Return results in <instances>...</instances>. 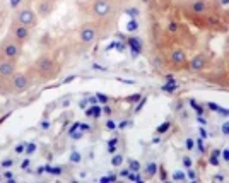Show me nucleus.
<instances>
[{
  "mask_svg": "<svg viewBox=\"0 0 229 183\" xmlns=\"http://www.w3.org/2000/svg\"><path fill=\"white\" fill-rule=\"evenodd\" d=\"M169 128H171V121H164L163 125H159L157 127V134H166Z\"/></svg>",
  "mask_w": 229,
  "mask_h": 183,
  "instance_id": "19",
  "label": "nucleus"
},
{
  "mask_svg": "<svg viewBox=\"0 0 229 183\" xmlns=\"http://www.w3.org/2000/svg\"><path fill=\"white\" fill-rule=\"evenodd\" d=\"M12 31H14V36L19 43H21V41H26L27 38H29V28H27V26H22L17 22V24L12 26Z\"/></svg>",
  "mask_w": 229,
  "mask_h": 183,
  "instance_id": "6",
  "label": "nucleus"
},
{
  "mask_svg": "<svg viewBox=\"0 0 229 183\" xmlns=\"http://www.w3.org/2000/svg\"><path fill=\"white\" fill-rule=\"evenodd\" d=\"M222 156H224V159H226V161H227V159H229V152H227V149H224V152H222Z\"/></svg>",
  "mask_w": 229,
  "mask_h": 183,
  "instance_id": "50",
  "label": "nucleus"
},
{
  "mask_svg": "<svg viewBox=\"0 0 229 183\" xmlns=\"http://www.w3.org/2000/svg\"><path fill=\"white\" fill-rule=\"evenodd\" d=\"M103 113H106V115H111V108L108 106V104H106V106L103 108Z\"/></svg>",
  "mask_w": 229,
  "mask_h": 183,
  "instance_id": "47",
  "label": "nucleus"
},
{
  "mask_svg": "<svg viewBox=\"0 0 229 183\" xmlns=\"http://www.w3.org/2000/svg\"><path fill=\"white\" fill-rule=\"evenodd\" d=\"M104 127H106L108 130H114V128H116V123H114V121H113V120H111V118H110V120L106 121V125H104Z\"/></svg>",
  "mask_w": 229,
  "mask_h": 183,
  "instance_id": "26",
  "label": "nucleus"
},
{
  "mask_svg": "<svg viewBox=\"0 0 229 183\" xmlns=\"http://www.w3.org/2000/svg\"><path fill=\"white\" fill-rule=\"evenodd\" d=\"M74 79H75V75H70V77H67L65 79V82H70V81H74Z\"/></svg>",
  "mask_w": 229,
  "mask_h": 183,
  "instance_id": "57",
  "label": "nucleus"
},
{
  "mask_svg": "<svg viewBox=\"0 0 229 183\" xmlns=\"http://www.w3.org/2000/svg\"><path fill=\"white\" fill-rule=\"evenodd\" d=\"M173 180H174V181H183V180H185V173L176 171V173L173 175Z\"/></svg>",
  "mask_w": 229,
  "mask_h": 183,
  "instance_id": "23",
  "label": "nucleus"
},
{
  "mask_svg": "<svg viewBox=\"0 0 229 183\" xmlns=\"http://www.w3.org/2000/svg\"><path fill=\"white\" fill-rule=\"evenodd\" d=\"M38 11H40V14L48 15V14H50V11H52V2H46V0H43V2L38 5Z\"/></svg>",
  "mask_w": 229,
  "mask_h": 183,
  "instance_id": "14",
  "label": "nucleus"
},
{
  "mask_svg": "<svg viewBox=\"0 0 229 183\" xmlns=\"http://www.w3.org/2000/svg\"><path fill=\"white\" fill-rule=\"evenodd\" d=\"M34 67H36V70L38 72H41V74H53L56 70V63L53 62L50 57H40V58L36 60V63H34Z\"/></svg>",
  "mask_w": 229,
  "mask_h": 183,
  "instance_id": "2",
  "label": "nucleus"
},
{
  "mask_svg": "<svg viewBox=\"0 0 229 183\" xmlns=\"http://www.w3.org/2000/svg\"><path fill=\"white\" fill-rule=\"evenodd\" d=\"M96 40V29L93 26H84L81 29V41L82 43H93Z\"/></svg>",
  "mask_w": 229,
  "mask_h": 183,
  "instance_id": "7",
  "label": "nucleus"
},
{
  "mask_svg": "<svg viewBox=\"0 0 229 183\" xmlns=\"http://www.w3.org/2000/svg\"><path fill=\"white\" fill-rule=\"evenodd\" d=\"M17 22L29 28V26H33L34 22H36V15H34V12L31 11V9H22L17 14Z\"/></svg>",
  "mask_w": 229,
  "mask_h": 183,
  "instance_id": "3",
  "label": "nucleus"
},
{
  "mask_svg": "<svg viewBox=\"0 0 229 183\" xmlns=\"http://www.w3.org/2000/svg\"><path fill=\"white\" fill-rule=\"evenodd\" d=\"M19 2H21V0H10V5H12V7H15V5L19 4Z\"/></svg>",
  "mask_w": 229,
  "mask_h": 183,
  "instance_id": "55",
  "label": "nucleus"
},
{
  "mask_svg": "<svg viewBox=\"0 0 229 183\" xmlns=\"http://www.w3.org/2000/svg\"><path fill=\"white\" fill-rule=\"evenodd\" d=\"M166 79L169 81V84H164L161 89H163V91H166V92H173V91H176V89H178V82L174 81V79H173L171 75H168Z\"/></svg>",
  "mask_w": 229,
  "mask_h": 183,
  "instance_id": "12",
  "label": "nucleus"
},
{
  "mask_svg": "<svg viewBox=\"0 0 229 183\" xmlns=\"http://www.w3.org/2000/svg\"><path fill=\"white\" fill-rule=\"evenodd\" d=\"M128 45L132 46V51H133V55H139L140 53V48H142V43L139 38H130L128 40Z\"/></svg>",
  "mask_w": 229,
  "mask_h": 183,
  "instance_id": "11",
  "label": "nucleus"
},
{
  "mask_svg": "<svg viewBox=\"0 0 229 183\" xmlns=\"http://www.w3.org/2000/svg\"><path fill=\"white\" fill-rule=\"evenodd\" d=\"M101 113H103V108L98 106V104H96V106H91L87 111H85V115H87V117H94V118H99Z\"/></svg>",
  "mask_w": 229,
  "mask_h": 183,
  "instance_id": "15",
  "label": "nucleus"
},
{
  "mask_svg": "<svg viewBox=\"0 0 229 183\" xmlns=\"http://www.w3.org/2000/svg\"><path fill=\"white\" fill-rule=\"evenodd\" d=\"M171 60H173L174 63H178V65H181V63L185 62V53L181 50H174L173 53H171Z\"/></svg>",
  "mask_w": 229,
  "mask_h": 183,
  "instance_id": "13",
  "label": "nucleus"
},
{
  "mask_svg": "<svg viewBox=\"0 0 229 183\" xmlns=\"http://www.w3.org/2000/svg\"><path fill=\"white\" fill-rule=\"evenodd\" d=\"M157 169H159V166L156 164V163H149L147 168H145V171H147V175H149V176H154L156 173H157Z\"/></svg>",
  "mask_w": 229,
  "mask_h": 183,
  "instance_id": "17",
  "label": "nucleus"
},
{
  "mask_svg": "<svg viewBox=\"0 0 229 183\" xmlns=\"http://www.w3.org/2000/svg\"><path fill=\"white\" fill-rule=\"evenodd\" d=\"M93 69H94V70H101V72H103V70H106V69H104V67L98 65V63H94V65H93Z\"/></svg>",
  "mask_w": 229,
  "mask_h": 183,
  "instance_id": "46",
  "label": "nucleus"
},
{
  "mask_svg": "<svg viewBox=\"0 0 229 183\" xmlns=\"http://www.w3.org/2000/svg\"><path fill=\"white\" fill-rule=\"evenodd\" d=\"M168 29H169V33H176V31H178V24H176V22H169Z\"/></svg>",
  "mask_w": 229,
  "mask_h": 183,
  "instance_id": "27",
  "label": "nucleus"
},
{
  "mask_svg": "<svg viewBox=\"0 0 229 183\" xmlns=\"http://www.w3.org/2000/svg\"><path fill=\"white\" fill-rule=\"evenodd\" d=\"M227 132H229V125L224 123V125H222V134H224V135H227Z\"/></svg>",
  "mask_w": 229,
  "mask_h": 183,
  "instance_id": "42",
  "label": "nucleus"
},
{
  "mask_svg": "<svg viewBox=\"0 0 229 183\" xmlns=\"http://www.w3.org/2000/svg\"><path fill=\"white\" fill-rule=\"evenodd\" d=\"M207 106L210 108L212 111H217V113H222L224 117H227V115H229V111L226 110V108H221L219 104H215V103H207Z\"/></svg>",
  "mask_w": 229,
  "mask_h": 183,
  "instance_id": "16",
  "label": "nucleus"
},
{
  "mask_svg": "<svg viewBox=\"0 0 229 183\" xmlns=\"http://www.w3.org/2000/svg\"><path fill=\"white\" fill-rule=\"evenodd\" d=\"M72 161H74V163L81 161V156H79V152H74V154H72Z\"/></svg>",
  "mask_w": 229,
  "mask_h": 183,
  "instance_id": "40",
  "label": "nucleus"
},
{
  "mask_svg": "<svg viewBox=\"0 0 229 183\" xmlns=\"http://www.w3.org/2000/svg\"><path fill=\"white\" fill-rule=\"evenodd\" d=\"M190 11H192V14H195V15H203L205 12H207V2H205V0H192Z\"/></svg>",
  "mask_w": 229,
  "mask_h": 183,
  "instance_id": "8",
  "label": "nucleus"
},
{
  "mask_svg": "<svg viewBox=\"0 0 229 183\" xmlns=\"http://www.w3.org/2000/svg\"><path fill=\"white\" fill-rule=\"evenodd\" d=\"M212 156H217V158H219V156H221V151H219V149H214V151H212Z\"/></svg>",
  "mask_w": 229,
  "mask_h": 183,
  "instance_id": "49",
  "label": "nucleus"
},
{
  "mask_svg": "<svg viewBox=\"0 0 229 183\" xmlns=\"http://www.w3.org/2000/svg\"><path fill=\"white\" fill-rule=\"evenodd\" d=\"M29 164H31L29 159H24V161L21 163V168H22V169H27V168H29Z\"/></svg>",
  "mask_w": 229,
  "mask_h": 183,
  "instance_id": "38",
  "label": "nucleus"
},
{
  "mask_svg": "<svg viewBox=\"0 0 229 183\" xmlns=\"http://www.w3.org/2000/svg\"><path fill=\"white\" fill-rule=\"evenodd\" d=\"M41 128H43V130H48V128H50V121L43 120V121H41Z\"/></svg>",
  "mask_w": 229,
  "mask_h": 183,
  "instance_id": "39",
  "label": "nucleus"
},
{
  "mask_svg": "<svg viewBox=\"0 0 229 183\" xmlns=\"http://www.w3.org/2000/svg\"><path fill=\"white\" fill-rule=\"evenodd\" d=\"M108 152L114 154V152H116V147H114V146H108Z\"/></svg>",
  "mask_w": 229,
  "mask_h": 183,
  "instance_id": "45",
  "label": "nucleus"
},
{
  "mask_svg": "<svg viewBox=\"0 0 229 183\" xmlns=\"http://www.w3.org/2000/svg\"><path fill=\"white\" fill-rule=\"evenodd\" d=\"M0 164L4 166V168H10V166L14 164V161H12V159H5V161H2Z\"/></svg>",
  "mask_w": 229,
  "mask_h": 183,
  "instance_id": "32",
  "label": "nucleus"
},
{
  "mask_svg": "<svg viewBox=\"0 0 229 183\" xmlns=\"http://www.w3.org/2000/svg\"><path fill=\"white\" fill-rule=\"evenodd\" d=\"M24 149H26V146H24V144L15 146V154H22V152H24Z\"/></svg>",
  "mask_w": 229,
  "mask_h": 183,
  "instance_id": "31",
  "label": "nucleus"
},
{
  "mask_svg": "<svg viewBox=\"0 0 229 183\" xmlns=\"http://www.w3.org/2000/svg\"><path fill=\"white\" fill-rule=\"evenodd\" d=\"M145 101H147V99L145 98H140V103H139V104H137V108H135V111H140L142 108H144V104H145Z\"/></svg>",
  "mask_w": 229,
  "mask_h": 183,
  "instance_id": "30",
  "label": "nucleus"
},
{
  "mask_svg": "<svg viewBox=\"0 0 229 183\" xmlns=\"http://www.w3.org/2000/svg\"><path fill=\"white\" fill-rule=\"evenodd\" d=\"M197 120H198V123H202V125H205V123H207V120H205V118H203L202 115H198V118H197Z\"/></svg>",
  "mask_w": 229,
  "mask_h": 183,
  "instance_id": "44",
  "label": "nucleus"
},
{
  "mask_svg": "<svg viewBox=\"0 0 229 183\" xmlns=\"http://www.w3.org/2000/svg\"><path fill=\"white\" fill-rule=\"evenodd\" d=\"M140 98H142V94H139V92H137V94L130 96V98H128V101H140Z\"/></svg>",
  "mask_w": 229,
  "mask_h": 183,
  "instance_id": "36",
  "label": "nucleus"
},
{
  "mask_svg": "<svg viewBox=\"0 0 229 183\" xmlns=\"http://www.w3.org/2000/svg\"><path fill=\"white\" fill-rule=\"evenodd\" d=\"M34 151H36V144H34V142H29V144L26 146V152H27V154H33Z\"/></svg>",
  "mask_w": 229,
  "mask_h": 183,
  "instance_id": "24",
  "label": "nucleus"
},
{
  "mask_svg": "<svg viewBox=\"0 0 229 183\" xmlns=\"http://www.w3.org/2000/svg\"><path fill=\"white\" fill-rule=\"evenodd\" d=\"M210 164L212 166H219V158L217 156H210Z\"/></svg>",
  "mask_w": 229,
  "mask_h": 183,
  "instance_id": "37",
  "label": "nucleus"
},
{
  "mask_svg": "<svg viewBox=\"0 0 229 183\" xmlns=\"http://www.w3.org/2000/svg\"><path fill=\"white\" fill-rule=\"evenodd\" d=\"M161 180H168V175H166V171H164V169H161Z\"/></svg>",
  "mask_w": 229,
  "mask_h": 183,
  "instance_id": "48",
  "label": "nucleus"
},
{
  "mask_svg": "<svg viewBox=\"0 0 229 183\" xmlns=\"http://www.w3.org/2000/svg\"><path fill=\"white\" fill-rule=\"evenodd\" d=\"M212 180H214V181H224V176H222V175H215Z\"/></svg>",
  "mask_w": 229,
  "mask_h": 183,
  "instance_id": "43",
  "label": "nucleus"
},
{
  "mask_svg": "<svg viewBox=\"0 0 229 183\" xmlns=\"http://www.w3.org/2000/svg\"><path fill=\"white\" fill-rule=\"evenodd\" d=\"M205 69V57L203 55H197L192 58V63H190V70L192 72H202Z\"/></svg>",
  "mask_w": 229,
  "mask_h": 183,
  "instance_id": "10",
  "label": "nucleus"
},
{
  "mask_svg": "<svg viewBox=\"0 0 229 183\" xmlns=\"http://www.w3.org/2000/svg\"><path fill=\"white\" fill-rule=\"evenodd\" d=\"M111 11V5L108 0H96L94 2V14L98 15V17H104V15H108Z\"/></svg>",
  "mask_w": 229,
  "mask_h": 183,
  "instance_id": "5",
  "label": "nucleus"
},
{
  "mask_svg": "<svg viewBox=\"0 0 229 183\" xmlns=\"http://www.w3.org/2000/svg\"><path fill=\"white\" fill-rule=\"evenodd\" d=\"M14 70H15V65H14L12 60H4V62H0V75L2 77L14 75Z\"/></svg>",
  "mask_w": 229,
  "mask_h": 183,
  "instance_id": "9",
  "label": "nucleus"
},
{
  "mask_svg": "<svg viewBox=\"0 0 229 183\" xmlns=\"http://www.w3.org/2000/svg\"><path fill=\"white\" fill-rule=\"evenodd\" d=\"M198 149H200V152H205V149H203V144H202V140L198 142Z\"/></svg>",
  "mask_w": 229,
  "mask_h": 183,
  "instance_id": "52",
  "label": "nucleus"
},
{
  "mask_svg": "<svg viewBox=\"0 0 229 183\" xmlns=\"http://www.w3.org/2000/svg\"><path fill=\"white\" fill-rule=\"evenodd\" d=\"M46 2H52V4H53V2H55V0H46Z\"/></svg>",
  "mask_w": 229,
  "mask_h": 183,
  "instance_id": "59",
  "label": "nucleus"
},
{
  "mask_svg": "<svg viewBox=\"0 0 229 183\" xmlns=\"http://www.w3.org/2000/svg\"><path fill=\"white\" fill-rule=\"evenodd\" d=\"M128 173H130V169H123V171L120 173V175H122V176H128Z\"/></svg>",
  "mask_w": 229,
  "mask_h": 183,
  "instance_id": "54",
  "label": "nucleus"
},
{
  "mask_svg": "<svg viewBox=\"0 0 229 183\" xmlns=\"http://www.w3.org/2000/svg\"><path fill=\"white\" fill-rule=\"evenodd\" d=\"M108 180H110V181H116V175H110V176H108Z\"/></svg>",
  "mask_w": 229,
  "mask_h": 183,
  "instance_id": "53",
  "label": "nucleus"
},
{
  "mask_svg": "<svg viewBox=\"0 0 229 183\" xmlns=\"http://www.w3.org/2000/svg\"><path fill=\"white\" fill-rule=\"evenodd\" d=\"M192 164H193L192 158H188V156H185V158H183V166H185V168H192Z\"/></svg>",
  "mask_w": 229,
  "mask_h": 183,
  "instance_id": "25",
  "label": "nucleus"
},
{
  "mask_svg": "<svg viewBox=\"0 0 229 183\" xmlns=\"http://www.w3.org/2000/svg\"><path fill=\"white\" fill-rule=\"evenodd\" d=\"M96 96H98V99H99L101 103H104V104H106V103H108V96H106V94H103V92H99V94H96Z\"/></svg>",
  "mask_w": 229,
  "mask_h": 183,
  "instance_id": "29",
  "label": "nucleus"
},
{
  "mask_svg": "<svg viewBox=\"0 0 229 183\" xmlns=\"http://www.w3.org/2000/svg\"><path fill=\"white\" fill-rule=\"evenodd\" d=\"M99 181H103V183H106V181H110V180H108V176H103V178L99 180Z\"/></svg>",
  "mask_w": 229,
  "mask_h": 183,
  "instance_id": "58",
  "label": "nucleus"
},
{
  "mask_svg": "<svg viewBox=\"0 0 229 183\" xmlns=\"http://www.w3.org/2000/svg\"><path fill=\"white\" fill-rule=\"evenodd\" d=\"M123 163V156H114L113 159H111V164L113 166H120Z\"/></svg>",
  "mask_w": 229,
  "mask_h": 183,
  "instance_id": "22",
  "label": "nucleus"
},
{
  "mask_svg": "<svg viewBox=\"0 0 229 183\" xmlns=\"http://www.w3.org/2000/svg\"><path fill=\"white\" fill-rule=\"evenodd\" d=\"M185 146H186V149L188 151H192L193 147H195V142H193L192 139H186V142H185Z\"/></svg>",
  "mask_w": 229,
  "mask_h": 183,
  "instance_id": "28",
  "label": "nucleus"
},
{
  "mask_svg": "<svg viewBox=\"0 0 229 183\" xmlns=\"http://www.w3.org/2000/svg\"><path fill=\"white\" fill-rule=\"evenodd\" d=\"M188 169H190V168H188ZM186 176H188V178L192 180V181H195V180H197V173L193 171V169H190V171H188V175H186Z\"/></svg>",
  "mask_w": 229,
  "mask_h": 183,
  "instance_id": "34",
  "label": "nucleus"
},
{
  "mask_svg": "<svg viewBox=\"0 0 229 183\" xmlns=\"http://www.w3.org/2000/svg\"><path fill=\"white\" fill-rule=\"evenodd\" d=\"M190 104H192V106L195 108L197 115H202V113H203V106H200V104H197V101H195V99H192V101H190Z\"/></svg>",
  "mask_w": 229,
  "mask_h": 183,
  "instance_id": "21",
  "label": "nucleus"
},
{
  "mask_svg": "<svg viewBox=\"0 0 229 183\" xmlns=\"http://www.w3.org/2000/svg\"><path fill=\"white\" fill-rule=\"evenodd\" d=\"M200 135H202V139H205V137H207V132H205L203 128H200Z\"/></svg>",
  "mask_w": 229,
  "mask_h": 183,
  "instance_id": "51",
  "label": "nucleus"
},
{
  "mask_svg": "<svg viewBox=\"0 0 229 183\" xmlns=\"http://www.w3.org/2000/svg\"><path fill=\"white\" fill-rule=\"evenodd\" d=\"M19 55H21V43H19L17 40L5 43L4 50H2V57H4L5 60H12V62H15V58H17Z\"/></svg>",
  "mask_w": 229,
  "mask_h": 183,
  "instance_id": "1",
  "label": "nucleus"
},
{
  "mask_svg": "<svg viewBox=\"0 0 229 183\" xmlns=\"http://www.w3.org/2000/svg\"><path fill=\"white\" fill-rule=\"evenodd\" d=\"M127 29H128V31H137V29H139V22H137L135 19H132V21L127 24Z\"/></svg>",
  "mask_w": 229,
  "mask_h": 183,
  "instance_id": "20",
  "label": "nucleus"
},
{
  "mask_svg": "<svg viewBox=\"0 0 229 183\" xmlns=\"http://www.w3.org/2000/svg\"><path fill=\"white\" fill-rule=\"evenodd\" d=\"M116 142H118V140H116V139H111V140H110V144H108V146H116Z\"/></svg>",
  "mask_w": 229,
  "mask_h": 183,
  "instance_id": "56",
  "label": "nucleus"
},
{
  "mask_svg": "<svg viewBox=\"0 0 229 183\" xmlns=\"http://www.w3.org/2000/svg\"><path fill=\"white\" fill-rule=\"evenodd\" d=\"M27 87H29V79H27V75H24V74H15L14 79H12V89L21 92V91H26Z\"/></svg>",
  "mask_w": 229,
  "mask_h": 183,
  "instance_id": "4",
  "label": "nucleus"
},
{
  "mask_svg": "<svg viewBox=\"0 0 229 183\" xmlns=\"http://www.w3.org/2000/svg\"><path fill=\"white\" fill-rule=\"evenodd\" d=\"M79 127H81V125H79V123H77V121H75V123H74V125H72V128H70V130H69V132H70V134H74V132H75V130H77V128H79Z\"/></svg>",
  "mask_w": 229,
  "mask_h": 183,
  "instance_id": "41",
  "label": "nucleus"
},
{
  "mask_svg": "<svg viewBox=\"0 0 229 183\" xmlns=\"http://www.w3.org/2000/svg\"><path fill=\"white\" fill-rule=\"evenodd\" d=\"M140 168H142L140 161H135V159H132V161H130V164H128L130 171H140Z\"/></svg>",
  "mask_w": 229,
  "mask_h": 183,
  "instance_id": "18",
  "label": "nucleus"
},
{
  "mask_svg": "<svg viewBox=\"0 0 229 183\" xmlns=\"http://www.w3.org/2000/svg\"><path fill=\"white\" fill-rule=\"evenodd\" d=\"M128 123H130L128 120H123V121H120V123L116 125V128H120V130H123V128H125V127H128Z\"/></svg>",
  "mask_w": 229,
  "mask_h": 183,
  "instance_id": "33",
  "label": "nucleus"
},
{
  "mask_svg": "<svg viewBox=\"0 0 229 183\" xmlns=\"http://www.w3.org/2000/svg\"><path fill=\"white\" fill-rule=\"evenodd\" d=\"M127 14L132 15V17H135V15H139V9H128V11H127Z\"/></svg>",
  "mask_w": 229,
  "mask_h": 183,
  "instance_id": "35",
  "label": "nucleus"
}]
</instances>
